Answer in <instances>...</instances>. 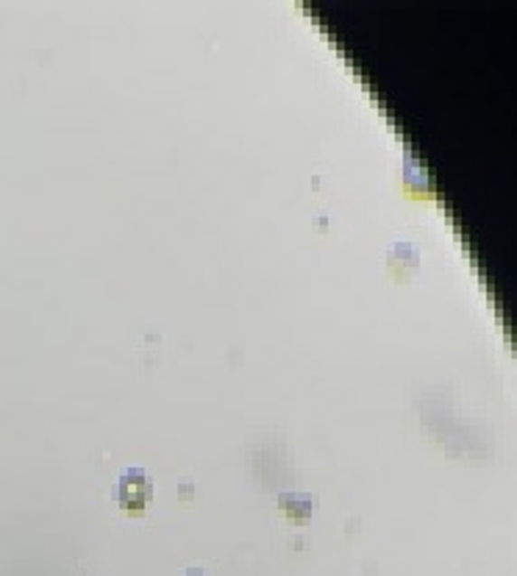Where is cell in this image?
<instances>
[{"mask_svg": "<svg viewBox=\"0 0 517 576\" xmlns=\"http://www.w3.org/2000/svg\"><path fill=\"white\" fill-rule=\"evenodd\" d=\"M115 496L120 501V507L126 510H142L147 507V501L154 498V482L142 467H128V471L120 474Z\"/></svg>", "mask_w": 517, "mask_h": 576, "instance_id": "cell-1", "label": "cell"}, {"mask_svg": "<svg viewBox=\"0 0 517 576\" xmlns=\"http://www.w3.org/2000/svg\"><path fill=\"white\" fill-rule=\"evenodd\" d=\"M418 260H420V254H418V248L412 242H395L387 250V262H390V268L398 276H406V273L418 270Z\"/></svg>", "mask_w": 517, "mask_h": 576, "instance_id": "cell-2", "label": "cell"}, {"mask_svg": "<svg viewBox=\"0 0 517 576\" xmlns=\"http://www.w3.org/2000/svg\"><path fill=\"white\" fill-rule=\"evenodd\" d=\"M278 504L295 524H304L312 515V496H306V493H281Z\"/></svg>", "mask_w": 517, "mask_h": 576, "instance_id": "cell-3", "label": "cell"}, {"mask_svg": "<svg viewBox=\"0 0 517 576\" xmlns=\"http://www.w3.org/2000/svg\"><path fill=\"white\" fill-rule=\"evenodd\" d=\"M183 576H206V573H203V571H187Z\"/></svg>", "mask_w": 517, "mask_h": 576, "instance_id": "cell-4", "label": "cell"}]
</instances>
